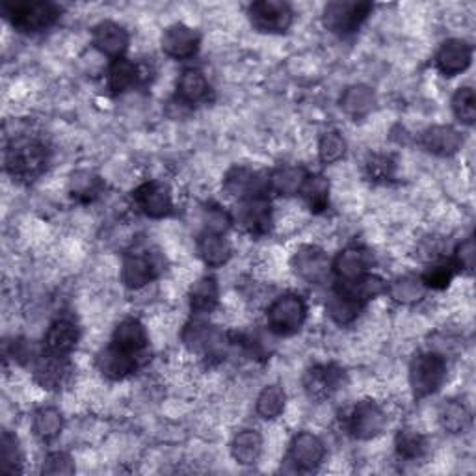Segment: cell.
<instances>
[{
    "mask_svg": "<svg viewBox=\"0 0 476 476\" xmlns=\"http://www.w3.org/2000/svg\"><path fill=\"white\" fill-rule=\"evenodd\" d=\"M4 17L21 32H43L60 19L62 10L53 3H6Z\"/></svg>",
    "mask_w": 476,
    "mask_h": 476,
    "instance_id": "cell-1",
    "label": "cell"
},
{
    "mask_svg": "<svg viewBox=\"0 0 476 476\" xmlns=\"http://www.w3.org/2000/svg\"><path fill=\"white\" fill-rule=\"evenodd\" d=\"M447 380V361L438 352H424L414 357L409 365V385L417 398L439 391Z\"/></svg>",
    "mask_w": 476,
    "mask_h": 476,
    "instance_id": "cell-2",
    "label": "cell"
},
{
    "mask_svg": "<svg viewBox=\"0 0 476 476\" xmlns=\"http://www.w3.org/2000/svg\"><path fill=\"white\" fill-rule=\"evenodd\" d=\"M306 318H308V306L304 298L298 294H283L275 298L267 311L268 328L275 335L283 337L300 332L301 326H304Z\"/></svg>",
    "mask_w": 476,
    "mask_h": 476,
    "instance_id": "cell-3",
    "label": "cell"
},
{
    "mask_svg": "<svg viewBox=\"0 0 476 476\" xmlns=\"http://www.w3.org/2000/svg\"><path fill=\"white\" fill-rule=\"evenodd\" d=\"M49 151L41 142L13 144L6 153V169L17 179H34L47 168Z\"/></svg>",
    "mask_w": 476,
    "mask_h": 476,
    "instance_id": "cell-4",
    "label": "cell"
},
{
    "mask_svg": "<svg viewBox=\"0 0 476 476\" xmlns=\"http://www.w3.org/2000/svg\"><path fill=\"white\" fill-rule=\"evenodd\" d=\"M373 12L371 3L357 0H337L324 8V27L337 36H350L361 29Z\"/></svg>",
    "mask_w": 476,
    "mask_h": 476,
    "instance_id": "cell-5",
    "label": "cell"
},
{
    "mask_svg": "<svg viewBox=\"0 0 476 476\" xmlns=\"http://www.w3.org/2000/svg\"><path fill=\"white\" fill-rule=\"evenodd\" d=\"M183 342L193 354L203 357H222L227 350V335L214 324L192 320L183 330Z\"/></svg>",
    "mask_w": 476,
    "mask_h": 476,
    "instance_id": "cell-6",
    "label": "cell"
},
{
    "mask_svg": "<svg viewBox=\"0 0 476 476\" xmlns=\"http://www.w3.org/2000/svg\"><path fill=\"white\" fill-rule=\"evenodd\" d=\"M248 17L259 32L283 34L292 25L294 12L291 4L281 0H259L248 8Z\"/></svg>",
    "mask_w": 476,
    "mask_h": 476,
    "instance_id": "cell-7",
    "label": "cell"
},
{
    "mask_svg": "<svg viewBox=\"0 0 476 476\" xmlns=\"http://www.w3.org/2000/svg\"><path fill=\"white\" fill-rule=\"evenodd\" d=\"M233 224H236L244 233L251 236H263L272 227V205L267 196H255L241 200L234 207Z\"/></svg>",
    "mask_w": 476,
    "mask_h": 476,
    "instance_id": "cell-8",
    "label": "cell"
},
{
    "mask_svg": "<svg viewBox=\"0 0 476 476\" xmlns=\"http://www.w3.org/2000/svg\"><path fill=\"white\" fill-rule=\"evenodd\" d=\"M385 426H387V415L378 402L366 398L354 406L349 419V430L352 438L359 441L374 439L382 434Z\"/></svg>",
    "mask_w": 476,
    "mask_h": 476,
    "instance_id": "cell-9",
    "label": "cell"
},
{
    "mask_svg": "<svg viewBox=\"0 0 476 476\" xmlns=\"http://www.w3.org/2000/svg\"><path fill=\"white\" fill-rule=\"evenodd\" d=\"M291 267L294 274L308 281L311 285H318L326 281L332 270V261L328 253L316 246H301L291 259Z\"/></svg>",
    "mask_w": 476,
    "mask_h": 476,
    "instance_id": "cell-10",
    "label": "cell"
},
{
    "mask_svg": "<svg viewBox=\"0 0 476 476\" xmlns=\"http://www.w3.org/2000/svg\"><path fill=\"white\" fill-rule=\"evenodd\" d=\"M268 186V179H263L261 173H257L246 166L231 168L224 177V190L227 196L248 200L255 196H265V190Z\"/></svg>",
    "mask_w": 476,
    "mask_h": 476,
    "instance_id": "cell-11",
    "label": "cell"
},
{
    "mask_svg": "<svg viewBox=\"0 0 476 476\" xmlns=\"http://www.w3.org/2000/svg\"><path fill=\"white\" fill-rule=\"evenodd\" d=\"M71 373L73 369L68 357L45 352L34 361V378L47 391H60L66 387L71 380Z\"/></svg>",
    "mask_w": 476,
    "mask_h": 476,
    "instance_id": "cell-12",
    "label": "cell"
},
{
    "mask_svg": "<svg viewBox=\"0 0 476 476\" xmlns=\"http://www.w3.org/2000/svg\"><path fill=\"white\" fill-rule=\"evenodd\" d=\"M135 203L145 216L155 220L166 218L173 210L171 192L164 183L159 181H149L138 186L135 190Z\"/></svg>",
    "mask_w": 476,
    "mask_h": 476,
    "instance_id": "cell-13",
    "label": "cell"
},
{
    "mask_svg": "<svg viewBox=\"0 0 476 476\" xmlns=\"http://www.w3.org/2000/svg\"><path fill=\"white\" fill-rule=\"evenodd\" d=\"M160 45L166 56L173 60H188L196 56L201 45V36L186 25H171L164 30Z\"/></svg>",
    "mask_w": 476,
    "mask_h": 476,
    "instance_id": "cell-14",
    "label": "cell"
},
{
    "mask_svg": "<svg viewBox=\"0 0 476 476\" xmlns=\"http://www.w3.org/2000/svg\"><path fill=\"white\" fill-rule=\"evenodd\" d=\"M160 268L159 263L155 261L153 255L145 253H131L125 257L123 267H121V281L125 287L138 291L149 285L151 281H155L159 275Z\"/></svg>",
    "mask_w": 476,
    "mask_h": 476,
    "instance_id": "cell-15",
    "label": "cell"
},
{
    "mask_svg": "<svg viewBox=\"0 0 476 476\" xmlns=\"http://www.w3.org/2000/svg\"><path fill=\"white\" fill-rule=\"evenodd\" d=\"M472 62V49L467 41L447 39L436 54V66L445 77H456L467 71Z\"/></svg>",
    "mask_w": 476,
    "mask_h": 476,
    "instance_id": "cell-16",
    "label": "cell"
},
{
    "mask_svg": "<svg viewBox=\"0 0 476 476\" xmlns=\"http://www.w3.org/2000/svg\"><path fill=\"white\" fill-rule=\"evenodd\" d=\"M344 373L335 365H315L304 376L306 393L315 400L330 398L341 387Z\"/></svg>",
    "mask_w": 476,
    "mask_h": 476,
    "instance_id": "cell-17",
    "label": "cell"
},
{
    "mask_svg": "<svg viewBox=\"0 0 476 476\" xmlns=\"http://www.w3.org/2000/svg\"><path fill=\"white\" fill-rule=\"evenodd\" d=\"M289 456L298 469L313 471L322 464L324 456H326V447H324L322 439L311 434V431H300L291 443Z\"/></svg>",
    "mask_w": 476,
    "mask_h": 476,
    "instance_id": "cell-18",
    "label": "cell"
},
{
    "mask_svg": "<svg viewBox=\"0 0 476 476\" xmlns=\"http://www.w3.org/2000/svg\"><path fill=\"white\" fill-rule=\"evenodd\" d=\"M421 145L431 155L452 157L464 145V136L450 125H434L421 135Z\"/></svg>",
    "mask_w": 476,
    "mask_h": 476,
    "instance_id": "cell-19",
    "label": "cell"
},
{
    "mask_svg": "<svg viewBox=\"0 0 476 476\" xmlns=\"http://www.w3.org/2000/svg\"><path fill=\"white\" fill-rule=\"evenodd\" d=\"M80 330L71 318L54 320L45 333V352L53 356L68 357L78 344Z\"/></svg>",
    "mask_w": 476,
    "mask_h": 476,
    "instance_id": "cell-20",
    "label": "cell"
},
{
    "mask_svg": "<svg viewBox=\"0 0 476 476\" xmlns=\"http://www.w3.org/2000/svg\"><path fill=\"white\" fill-rule=\"evenodd\" d=\"M112 344L116 346V349L140 359L145 354L147 344H149L145 326L138 318L121 320L114 330Z\"/></svg>",
    "mask_w": 476,
    "mask_h": 476,
    "instance_id": "cell-21",
    "label": "cell"
},
{
    "mask_svg": "<svg viewBox=\"0 0 476 476\" xmlns=\"http://www.w3.org/2000/svg\"><path fill=\"white\" fill-rule=\"evenodd\" d=\"M128 32L125 27L114 23V21H103L92 34V41L99 53L111 58H123V53L128 47Z\"/></svg>",
    "mask_w": 476,
    "mask_h": 476,
    "instance_id": "cell-22",
    "label": "cell"
},
{
    "mask_svg": "<svg viewBox=\"0 0 476 476\" xmlns=\"http://www.w3.org/2000/svg\"><path fill=\"white\" fill-rule=\"evenodd\" d=\"M97 369L108 380H123L133 374L138 366V357L127 354L111 342L97 354Z\"/></svg>",
    "mask_w": 476,
    "mask_h": 476,
    "instance_id": "cell-23",
    "label": "cell"
},
{
    "mask_svg": "<svg viewBox=\"0 0 476 476\" xmlns=\"http://www.w3.org/2000/svg\"><path fill=\"white\" fill-rule=\"evenodd\" d=\"M371 257L361 248H346L332 263V270L337 274L339 281H354L365 274H369Z\"/></svg>",
    "mask_w": 476,
    "mask_h": 476,
    "instance_id": "cell-24",
    "label": "cell"
},
{
    "mask_svg": "<svg viewBox=\"0 0 476 476\" xmlns=\"http://www.w3.org/2000/svg\"><path fill=\"white\" fill-rule=\"evenodd\" d=\"M309 173L301 166H279L275 168L268 177V188L274 190L279 196L292 198L298 196L304 188Z\"/></svg>",
    "mask_w": 476,
    "mask_h": 476,
    "instance_id": "cell-25",
    "label": "cell"
},
{
    "mask_svg": "<svg viewBox=\"0 0 476 476\" xmlns=\"http://www.w3.org/2000/svg\"><path fill=\"white\" fill-rule=\"evenodd\" d=\"M376 103L378 101L374 90L365 84H354L350 88H346L341 95V108L356 119L369 116L376 108Z\"/></svg>",
    "mask_w": 476,
    "mask_h": 476,
    "instance_id": "cell-26",
    "label": "cell"
},
{
    "mask_svg": "<svg viewBox=\"0 0 476 476\" xmlns=\"http://www.w3.org/2000/svg\"><path fill=\"white\" fill-rule=\"evenodd\" d=\"M142 78V71L136 66L135 62L123 58H116L112 62V66L108 68V75H106V84H108V90L112 94H125L128 90H133L135 86L140 82Z\"/></svg>",
    "mask_w": 476,
    "mask_h": 476,
    "instance_id": "cell-27",
    "label": "cell"
},
{
    "mask_svg": "<svg viewBox=\"0 0 476 476\" xmlns=\"http://www.w3.org/2000/svg\"><path fill=\"white\" fill-rule=\"evenodd\" d=\"M218 300H220V289L218 283H216V279L210 275L198 279L196 283L190 287L188 304L190 309L196 315L212 313L216 306H218Z\"/></svg>",
    "mask_w": 476,
    "mask_h": 476,
    "instance_id": "cell-28",
    "label": "cell"
},
{
    "mask_svg": "<svg viewBox=\"0 0 476 476\" xmlns=\"http://www.w3.org/2000/svg\"><path fill=\"white\" fill-rule=\"evenodd\" d=\"M344 294H349L352 300H356L357 304L365 306L366 301H371L382 294L387 292V283L373 274H365L354 281H341V285L337 287Z\"/></svg>",
    "mask_w": 476,
    "mask_h": 476,
    "instance_id": "cell-29",
    "label": "cell"
},
{
    "mask_svg": "<svg viewBox=\"0 0 476 476\" xmlns=\"http://www.w3.org/2000/svg\"><path fill=\"white\" fill-rule=\"evenodd\" d=\"M198 251L203 263L210 268H220L227 265L233 255V248L224 234L203 233L198 241Z\"/></svg>",
    "mask_w": 476,
    "mask_h": 476,
    "instance_id": "cell-30",
    "label": "cell"
},
{
    "mask_svg": "<svg viewBox=\"0 0 476 476\" xmlns=\"http://www.w3.org/2000/svg\"><path fill=\"white\" fill-rule=\"evenodd\" d=\"M231 454L241 465H253L263 454V436L257 430L238 431L231 443Z\"/></svg>",
    "mask_w": 476,
    "mask_h": 476,
    "instance_id": "cell-31",
    "label": "cell"
},
{
    "mask_svg": "<svg viewBox=\"0 0 476 476\" xmlns=\"http://www.w3.org/2000/svg\"><path fill=\"white\" fill-rule=\"evenodd\" d=\"M426 291L428 289L423 283L421 275H400L387 285L389 296L404 306L419 304V301L426 296Z\"/></svg>",
    "mask_w": 476,
    "mask_h": 476,
    "instance_id": "cell-32",
    "label": "cell"
},
{
    "mask_svg": "<svg viewBox=\"0 0 476 476\" xmlns=\"http://www.w3.org/2000/svg\"><path fill=\"white\" fill-rule=\"evenodd\" d=\"M209 80L200 70H186L177 80V97L186 104L201 103L209 95Z\"/></svg>",
    "mask_w": 476,
    "mask_h": 476,
    "instance_id": "cell-33",
    "label": "cell"
},
{
    "mask_svg": "<svg viewBox=\"0 0 476 476\" xmlns=\"http://www.w3.org/2000/svg\"><path fill=\"white\" fill-rule=\"evenodd\" d=\"M287 406V395L283 387L279 385H267L257 397L255 411L257 415L265 421H274L285 411Z\"/></svg>",
    "mask_w": 476,
    "mask_h": 476,
    "instance_id": "cell-34",
    "label": "cell"
},
{
    "mask_svg": "<svg viewBox=\"0 0 476 476\" xmlns=\"http://www.w3.org/2000/svg\"><path fill=\"white\" fill-rule=\"evenodd\" d=\"M32 428H34V434L41 439V441H53L56 439L62 430H63V415L62 411L56 407H39L34 419H32Z\"/></svg>",
    "mask_w": 476,
    "mask_h": 476,
    "instance_id": "cell-35",
    "label": "cell"
},
{
    "mask_svg": "<svg viewBox=\"0 0 476 476\" xmlns=\"http://www.w3.org/2000/svg\"><path fill=\"white\" fill-rule=\"evenodd\" d=\"M103 186L104 185L101 177L88 169L75 171L70 179V193L77 201H82V203H90L95 198H99Z\"/></svg>",
    "mask_w": 476,
    "mask_h": 476,
    "instance_id": "cell-36",
    "label": "cell"
},
{
    "mask_svg": "<svg viewBox=\"0 0 476 476\" xmlns=\"http://www.w3.org/2000/svg\"><path fill=\"white\" fill-rule=\"evenodd\" d=\"M439 423L448 434H464L471 424V411L460 400H448L439 409Z\"/></svg>",
    "mask_w": 476,
    "mask_h": 476,
    "instance_id": "cell-37",
    "label": "cell"
},
{
    "mask_svg": "<svg viewBox=\"0 0 476 476\" xmlns=\"http://www.w3.org/2000/svg\"><path fill=\"white\" fill-rule=\"evenodd\" d=\"M361 304H357L356 300H352L349 294H344L342 291L335 289V292L328 298L326 301V311L330 318L341 326H346V324H352L361 311Z\"/></svg>",
    "mask_w": 476,
    "mask_h": 476,
    "instance_id": "cell-38",
    "label": "cell"
},
{
    "mask_svg": "<svg viewBox=\"0 0 476 476\" xmlns=\"http://www.w3.org/2000/svg\"><path fill=\"white\" fill-rule=\"evenodd\" d=\"M300 193L304 196L308 207L313 212L326 210L330 205V181L320 176V173H313V176L309 173V177Z\"/></svg>",
    "mask_w": 476,
    "mask_h": 476,
    "instance_id": "cell-39",
    "label": "cell"
},
{
    "mask_svg": "<svg viewBox=\"0 0 476 476\" xmlns=\"http://www.w3.org/2000/svg\"><path fill=\"white\" fill-rule=\"evenodd\" d=\"M395 450L400 458L415 462V460H421L426 454L428 441L421 434V431L404 428L398 431L397 438H395Z\"/></svg>",
    "mask_w": 476,
    "mask_h": 476,
    "instance_id": "cell-40",
    "label": "cell"
},
{
    "mask_svg": "<svg viewBox=\"0 0 476 476\" xmlns=\"http://www.w3.org/2000/svg\"><path fill=\"white\" fill-rule=\"evenodd\" d=\"M346 140L341 133L337 131H330V133H324L320 142H318V159L322 164L332 166L335 162H339L341 159H344L346 155Z\"/></svg>",
    "mask_w": 476,
    "mask_h": 476,
    "instance_id": "cell-41",
    "label": "cell"
},
{
    "mask_svg": "<svg viewBox=\"0 0 476 476\" xmlns=\"http://www.w3.org/2000/svg\"><path fill=\"white\" fill-rule=\"evenodd\" d=\"M0 458H3V471L4 472H21L23 469V450H21V443L17 439V436H13L12 431H4L3 434V441H0Z\"/></svg>",
    "mask_w": 476,
    "mask_h": 476,
    "instance_id": "cell-42",
    "label": "cell"
},
{
    "mask_svg": "<svg viewBox=\"0 0 476 476\" xmlns=\"http://www.w3.org/2000/svg\"><path fill=\"white\" fill-rule=\"evenodd\" d=\"M452 112L462 121L464 125H472L476 119V97L472 88L469 86H464V88H458L456 94L452 95Z\"/></svg>",
    "mask_w": 476,
    "mask_h": 476,
    "instance_id": "cell-43",
    "label": "cell"
},
{
    "mask_svg": "<svg viewBox=\"0 0 476 476\" xmlns=\"http://www.w3.org/2000/svg\"><path fill=\"white\" fill-rule=\"evenodd\" d=\"M454 274H456V267L447 265V263H438V265H431L421 275V279H423V283L426 285V289L443 291L452 283Z\"/></svg>",
    "mask_w": 476,
    "mask_h": 476,
    "instance_id": "cell-44",
    "label": "cell"
},
{
    "mask_svg": "<svg viewBox=\"0 0 476 476\" xmlns=\"http://www.w3.org/2000/svg\"><path fill=\"white\" fill-rule=\"evenodd\" d=\"M366 177L376 183H385L393 179L395 173V162L389 155H371L365 162Z\"/></svg>",
    "mask_w": 476,
    "mask_h": 476,
    "instance_id": "cell-45",
    "label": "cell"
},
{
    "mask_svg": "<svg viewBox=\"0 0 476 476\" xmlns=\"http://www.w3.org/2000/svg\"><path fill=\"white\" fill-rule=\"evenodd\" d=\"M233 224L231 214H227L220 207H209L203 212V233H214V234H224Z\"/></svg>",
    "mask_w": 476,
    "mask_h": 476,
    "instance_id": "cell-46",
    "label": "cell"
},
{
    "mask_svg": "<svg viewBox=\"0 0 476 476\" xmlns=\"http://www.w3.org/2000/svg\"><path fill=\"white\" fill-rule=\"evenodd\" d=\"M41 472L43 474H73L75 472L73 458L66 452H51L45 458V462H43Z\"/></svg>",
    "mask_w": 476,
    "mask_h": 476,
    "instance_id": "cell-47",
    "label": "cell"
},
{
    "mask_svg": "<svg viewBox=\"0 0 476 476\" xmlns=\"http://www.w3.org/2000/svg\"><path fill=\"white\" fill-rule=\"evenodd\" d=\"M474 241L469 236L465 241L456 248V253H454V267L456 270H467L471 272L474 268Z\"/></svg>",
    "mask_w": 476,
    "mask_h": 476,
    "instance_id": "cell-48",
    "label": "cell"
}]
</instances>
